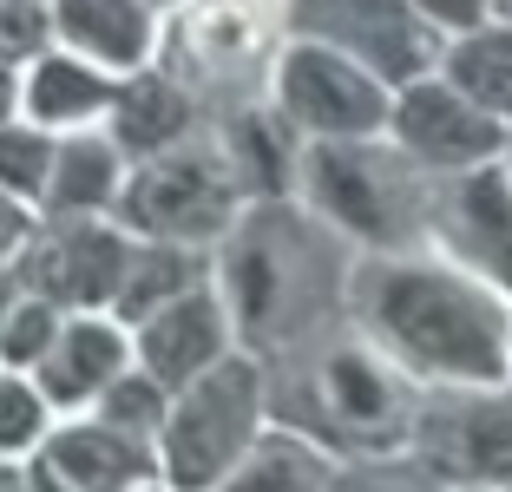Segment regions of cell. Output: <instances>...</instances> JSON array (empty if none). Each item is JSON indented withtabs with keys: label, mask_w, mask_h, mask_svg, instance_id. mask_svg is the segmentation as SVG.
<instances>
[{
	"label": "cell",
	"mask_w": 512,
	"mask_h": 492,
	"mask_svg": "<svg viewBox=\"0 0 512 492\" xmlns=\"http://www.w3.org/2000/svg\"><path fill=\"white\" fill-rule=\"evenodd\" d=\"M348 322L421 388H512V302L447 250L355 256Z\"/></svg>",
	"instance_id": "obj_1"
},
{
	"label": "cell",
	"mask_w": 512,
	"mask_h": 492,
	"mask_svg": "<svg viewBox=\"0 0 512 492\" xmlns=\"http://www.w3.org/2000/svg\"><path fill=\"white\" fill-rule=\"evenodd\" d=\"M355 243L329 230L302 197H263L217 243V289L237 322V348L256 361H289L348 328Z\"/></svg>",
	"instance_id": "obj_2"
},
{
	"label": "cell",
	"mask_w": 512,
	"mask_h": 492,
	"mask_svg": "<svg viewBox=\"0 0 512 492\" xmlns=\"http://www.w3.org/2000/svg\"><path fill=\"white\" fill-rule=\"evenodd\" d=\"M263 374H270L276 427L309 433V440H322L342 460L407 447L414 440V414H421V394H427L355 322L335 328L329 342L289 355V361H263Z\"/></svg>",
	"instance_id": "obj_3"
},
{
	"label": "cell",
	"mask_w": 512,
	"mask_h": 492,
	"mask_svg": "<svg viewBox=\"0 0 512 492\" xmlns=\"http://www.w3.org/2000/svg\"><path fill=\"white\" fill-rule=\"evenodd\" d=\"M296 197L362 256L434 250V178L381 138H302Z\"/></svg>",
	"instance_id": "obj_4"
},
{
	"label": "cell",
	"mask_w": 512,
	"mask_h": 492,
	"mask_svg": "<svg viewBox=\"0 0 512 492\" xmlns=\"http://www.w3.org/2000/svg\"><path fill=\"white\" fill-rule=\"evenodd\" d=\"M289 46V7L283 0H178L158 33V60L204 119H230L270 99L276 60Z\"/></svg>",
	"instance_id": "obj_5"
},
{
	"label": "cell",
	"mask_w": 512,
	"mask_h": 492,
	"mask_svg": "<svg viewBox=\"0 0 512 492\" xmlns=\"http://www.w3.org/2000/svg\"><path fill=\"white\" fill-rule=\"evenodd\" d=\"M243 210H250V191H243L237 164H230V151H224V132L204 125V132H191L184 145L132 164L112 217L145 243L217 250V243L237 230Z\"/></svg>",
	"instance_id": "obj_6"
},
{
	"label": "cell",
	"mask_w": 512,
	"mask_h": 492,
	"mask_svg": "<svg viewBox=\"0 0 512 492\" xmlns=\"http://www.w3.org/2000/svg\"><path fill=\"white\" fill-rule=\"evenodd\" d=\"M263 414H270V374L250 348H230L211 374L171 394V420L158 433V466L171 492H217L263 440Z\"/></svg>",
	"instance_id": "obj_7"
},
{
	"label": "cell",
	"mask_w": 512,
	"mask_h": 492,
	"mask_svg": "<svg viewBox=\"0 0 512 492\" xmlns=\"http://www.w3.org/2000/svg\"><path fill=\"white\" fill-rule=\"evenodd\" d=\"M270 105L302 138H381L394 119V86L335 46L289 33L270 79Z\"/></svg>",
	"instance_id": "obj_8"
},
{
	"label": "cell",
	"mask_w": 512,
	"mask_h": 492,
	"mask_svg": "<svg viewBox=\"0 0 512 492\" xmlns=\"http://www.w3.org/2000/svg\"><path fill=\"white\" fill-rule=\"evenodd\" d=\"M283 7L296 40H322L348 60H362L394 92L407 79L440 73V53H447V33L427 27L414 0H283Z\"/></svg>",
	"instance_id": "obj_9"
},
{
	"label": "cell",
	"mask_w": 512,
	"mask_h": 492,
	"mask_svg": "<svg viewBox=\"0 0 512 492\" xmlns=\"http://www.w3.org/2000/svg\"><path fill=\"white\" fill-rule=\"evenodd\" d=\"M132 250L138 237L119 217H40L27 256H20V283H27V296H46L66 315H112Z\"/></svg>",
	"instance_id": "obj_10"
},
{
	"label": "cell",
	"mask_w": 512,
	"mask_h": 492,
	"mask_svg": "<svg viewBox=\"0 0 512 492\" xmlns=\"http://www.w3.org/2000/svg\"><path fill=\"white\" fill-rule=\"evenodd\" d=\"M447 486H499L512 479V388H427L414 440Z\"/></svg>",
	"instance_id": "obj_11"
},
{
	"label": "cell",
	"mask_w": 512,
	"mask_h": 492,
	"mask_svg": "<svg viewBox=\"0 0 512 492\" xmlns=\"http://www.w3.org/2000/svg\"><path fill=\"white\" fill-rule=\"evenodd\" d=\"M388 138L421 164L427 178H460V171H480V164L506 158L512 145V125L486 105H473L460 86H447L440 73L427 79H407L394 92V119Z\"/></svg>",
	"instance_id": "obj_12"
},
{
	"label": "cell",
	"mask_w": 512,
	"mask_h": 492,
	"mask_svg": "<svg viewBox=\"0 0 512 492\" xmlns=\"http://www.w3.org/2000/svg\"><path fill=\"white\" fill-rule=\"evenodd\" d=\"M434 250L512 302V164L493 158L460 178H434Z\"/></svg>",
	"instance_id": "obj_13"
},
{
	"label": "cell",
	"mask_w": 512,
	"mask_h": 492,
	"mask_svg": "<svg viewBox=\"0 0 512 492\" xmlns=\"http://www.w3.org/2000/svg\"><path fill=\"white\" fill-rule=\"evenodd\" d=\"M230 348H237V322H230V302L217 289V276L184 289L178 302H165L158 315H145L132 328V361L151 381H165L171 394H184L197 374H211Z\"/></svg>",
	"instance_id": "obj_14"
},
{
	"label": "cell",
	"mask_w": 512,
	"mask_h": 492,
	"mask_svg": "<svg viewBox=\"0 0 512 492\" xmlns=\"http://www.w3.org/2000/svg\"><path fill=\"white\" fill-rule=\"evenodd\" d=\"M53 7V40L99 60L106 73H138L158 60V33L165 14L151 0H46Z\"/></svg>",
	"instance_id": "obj_15"
},
{
	"label": "cell",
	"mask_w": 512,
	"mask_h": 492,
	"mask_svg": "<svg viewBox=\"0 0 512 492\" xmlns=\"http://www.w3.org/2000/svg\"><path fill=\"white\" fill-rule=\"evenodd\" d=\"M204 105L165 73V66H138V73L119 79V99H112V119H106V138L125 151V164H145L158 151L184 145L191 132H204Z\"/></svg>",
	"instance_id": "obj_16"
},
{
	"label": "cell",
	"mask_w": 512,
	"mask_h": 492,
	"mask_svg": "<svg viewBox=\"0 0 512 492\" xmlns=\"http://www.w3.org/2000/svg\"><path fill=\"white\" fill-rule=\"evenodd\" d=\"M125 361H132V328L119 315H73L33 374L53 407H86L125 374Z\"/></svg>",
	"instance_id": "obj_17"
},
{
	"label": "cell",
	"mask_w": 512,
	"mask_h": 492,
	"mask_svg": "<svg viewBox=\"0 0 512 492\" xmlns=\"http://www.w3.org/2000/svg\"><path fill=\"white\" fill-rule=\"evenodd\" d=\"M119 99V73H106L99 60L73 53V46H46L27 66V119L46 132H99L112 119Z\"/></svg>",
	"instance_id": "obj_18"
},
{
	"label": "cell",
	"mask_w": 512,
	"mask_h": 492,
	"mask_svg": "<svg viewBox=\"0 0 512 492\" xmlns=\"http://www.w3.org/2000/svg\"><path fill=\"white\" fill-rule=\"evenodd\" d=\"M40 473H53L73 492H138L151 479V440L92 420V427H66L40 447Z\"/></svg>",
	"instance_id": "obj_19"
},
{
	"label": "cell",
	"mask_w": 512,
	"mask_h": 492,
	"mask_svg": "<svg viewBox=\"0 0 512 492\" xmlns=\"http://www.w3.org/2000/svg\"><path fill=\"white\" fill-rule=\"evenodd\" d=\"M125 151L99 132H66L60 138V158H53V184L40 197V217H112L125 191Z\"/></svg>",
	"instance_id": "obj_20"
},
{
	"label": "cell",
	"mask_w": 512,
	"mask_h": 492,
	"mask_svg": "<svg viewBox=\"0 0 512 492\" xmlns=\"http://www.w3.org/2000/svg\"><path fill=\"white\" fill-rule=\"evenodd\" d=\"M211 276H217V256L211 250H191V243H145V237H138L132 269H125L112 315H119L125 328H138L145 315H158L165 302H178L184 289L211 283Z\"/></svg>",
	"instance_id": "obj_21"
},
{
	"label": "cell",
	"mask_w": 512,
	"mask_h": 492,
	"mask_svg": "<svg viewBox=\"0 0 512 492\" xmlns=\"http://www.w3.org/2000/svg\"><path fill=\"white\" fill-rule=\"evenodd\" d=\"M335 466L342 460H335L322 440H309V433H296V427H276L243 453L237 473H230L217 492H329Z\"/></svg>",
	"instance_id": "obj_22"
},
{
	"label": "cell",
	"mask_w": 512,
	"mask_h": 492,
	"mask_svg": "<svg viewBox=\"0 0 512 492\" xmlns=\"http://www.w3.org/2000/svg\"><path fill=\"white\" fill-rule=\"evenodd\" d=\"M440 79L460 86L473 105H486V112H499V119L512 125V20H486V27L447 40Z\"/></svg>",
	"instance_id": "obj_23"
},
{
	"label": "cell",
	"mask_w": 512,
	"mask_h": 492,
	"mask_svg": "<svg viewBox=\"0 0 512 492\" xmlns=\"http://www.w3.org/2000/svg\"><path fill=\"white\" fill-rule=\"evenodd\" d=\"M329 492H460V486H447L414 447H394V453H355V460H342Z\"/></svg>",
	"instance_id": "obj_24"
},
{
	"label": "cell",
	"mask_w": 512,
	"mask_h": 492,
	"mask_svg": "<svg viewBox=\"0 0 512 492\" xmlns=\"http://www.w3.org/2000/svg\"><path fill=\"white\" fill-rule=\"evenodd\" d=\"M53 158H60V132H46L33 119L0 125V191L40 204L46 184H53Z\"/></svg>",
	"instance_id": "obj_25"
},
{
	"label": "cell",
	"mask_w": 512,
	"mask_h": 492,
	"mask_svg": "<svg viewBox=\"0 0 512 492\" xmlns=\"http://www.w3.org/2000/svg\"><path fill=\"white\" fill-rule=\"evenodd\" d=\"M99 420L138 433V440H158L165 420H171V388H165V381H151L145 368H125L119 381L99 394Z\"/></svg>",
	"instance_id": "obj_26"
},
{
	"label": "cell",
	"mask_w": 512,
	"mask_h": 492,
	"mask_svg": "<svg viewBox=\"0 0 512 492\" xmlns=\"http://www.w3.org/2000/svg\"><path fill=\"white\" fill-rule=\"evenodd\" d=\"M60 328H66V309H53L46 296H20L14 315L0 322V361L7 368H40L46 348L60 342Z\"/></svg>",
	"instance_id": "obj_27"
},
{
	"label": "cell",
	"mask_w": 512,
	"mask_h": 492,
	"mask_svg": "<svg viewBox=\"0 0 512 492\" xmlns=\"http://www.w3.org/2000/svg\"><path fill=\"white\" fill-rule=\"evenodd\" d=\"M53 40V7L46 0H0V60L33 66Z\"/></svg>",
	"instance_id": "obj_28"
},
{
	"label": "cell",
	"mask_w": 512,
	"mask_h": 492,
	"mask_svg": "<svg viewBox=\"0 0 512 492\" xmlns=\"http://www.w3.org/2000/svg\"><path fill=\"white\" fill-rule=\"evenodd\" d=\"M46 394L27 388V381H7L0 374V453H27L40 447V433H46Z\"/></svg>",
	"instance_id": "obj_29"
},
{
	"label": "cell",
	"mask_w": 512,
	"mask_h": 492,
	"mask_svg": "<svg viewBox=\"0 0 512 492\" xmlns=\"http://www.w3.org/2000/svg\"><path fill=\"white\" fill-rule=\"evenodd\" d=\"M33 230H40V204H27V197L0 191V269H14L20 256H27Z\"/></svg>",
	"instance_id": "obj_30"
},
{
	"label": "cell",
	"mask_w": 512,
	"mask_h": 492,
	"mask_svg": "<svg viewBox=\"0 0 512 492\" xmlns=\"http://www.w3.org/2000/svg\"><path fill=\"white\" fill-rule=\"evenodd\" d=\"M427 14V27L434 33H447V40H460V33H473V27H486V20H499L493 14V0H414Z\"/></svg>",
	"instance_id": "obj_31"
},
{
	"label": "cell",
	"mask_w": 512,
	"mask_h": 492,
	"mask_svg": "<svg viewBox=\"0 0 512 492\" xmlns=\"http://www.w3.org/2000/svg\"><path fill=\"white\" fill-rule=\"evenodd\" d=\"M14 119H27V66L0 60V125H14Z\"/></svg>",
	"instance_id": "obj_32"
},
{
	"label": "cell",
	"mask_w": 512,
	"mask_h": 492,
	"mask_svg": "<svg viewBox=\"0 0 512 492\" xmlns=\"http://www.w3.org/2000/svg\"><path fill=\"white\" fill-rule=\"evenodd\" d=\"M27 296V283H20V263L14 269H0V322H7V315H14V302Z\"/></svg>",
	"instance_id": "obj_33"
},
{
	"label": "cell",
	"mask_w": 512,
	"mask_h": 492,
	"mask_svg": "<svg viewBox=\"0 0 512 492\" xmlns=\"http://www.w3.org/2000/svg\"><path fill=\"white\" fill-rule=\"evenodd\" d=\"M0 492H33V473H20V466H0Z\"/></svg>",
	"instance_id": "obj_34"
},
{
	"label": "cell",
	"mask_w": 512,
	"mask_h": 492,
	"mask_svg": "<svg viewBox=\"0 0 512 492\" xmlns=\"http://www.w3.org/2000/svg\"><path fill=\"white\" fill-rule=\"evenodd\" d=\"M33 492H73V486H60L53 473H33Z\"/></svg>",
	"instance_id": "obj_35"
},
{
	"label": "cell",
	"mask_w": 512,
	"mask_h": 492,
	"mask_svg": "<svg viewBox=\"0 0 512 492\" xmlns=\"http://www.w3.org/2000/svg\"><path fill=\"white\" fill-rule=\"evenodd\" d=\"M493 14H499V20H512V0H493Z\"/></svg>",
	"instance_id": "obj_36"
},
{
	"label": "cell",
	"mask_w": 512,
	"mask_h": 492,
	"mask_svg": "<svg viewBox=\"0 0 512 492\" xmlns=\"http://www.w3.org/2000/svg\"><path fill=\"white\" fill-rule=\"evenodd\" d=\"M151 7H158V14H171V7H178V0H151Z\"/></svg>",
	"instance_id": "obj_37"
},
{
	"label": "cell",
	"mask_w": 512,
	"mask_h": 492,
	"mask_svg": "<svg viewBox=\"0 0 512 492\" xmlns=\"http://www.w3.org/2000/svg\"><path fill=\"white\" fill-rule=\"evenodd\" d=\"M467 492H499V486H467Z\"/></svg>",
	"instance_id": "obj_38"
},
{
	"label": "cell",
	"mask_w": 512,
	"mask_h": 492,
	"mask_svg": "<svg viewBox=\"0 0 512 492\" xmlns=\"http://www.w3.org/2000/svg\"><path fill=\"white\" fill-rule=\"evenodd\" d=\"M506 164H512V145H506Z\"/></svg>",
	"instance_id": "obj_39"
},
{
	"label": "cell",
	"mask_w": 512,
	"mask_h": 492,
	"mask_svg": "<svg viewBox=\"0 0 512 492\" xmlns=\"http://www.w3.org/2000/svg\"><path fill=\"white\" fill-rule=\"evenodd\" d=\"M506 492H512V479H506Z\"/></svg>",
	"instance_id": "obj_40"
}]
</instances>
